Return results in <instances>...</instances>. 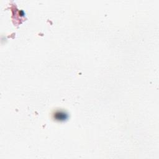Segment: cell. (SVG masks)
Here are the masks:
<instances>
[{
	"mask_svg": "<svg viewBox=\"0 0 159 159\" xmlns=\"http://www.w3.org/2000/svg\"><path fill=\"white\" fill-rule=\"evenodd\" d=\"M54 117L58 121H65L68 118V115L62 111H57L54 114Z\"/></svg>",
	"mask_w": 159,
	"mask_h": 159,
	"instance_id": "cell-1",
	"label": "cell"
}]
</instances>
